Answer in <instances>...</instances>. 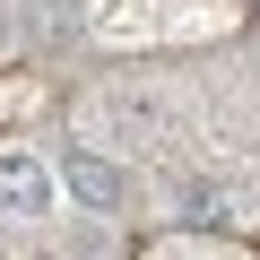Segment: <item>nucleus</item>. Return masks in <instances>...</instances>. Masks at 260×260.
<instances>
[{"label":"nucleus","mask_w":260,"mask_h":260,"mask_svg":"<svg viewBox=\"0 0 260 260\" xmlns=\"http://www.w3.org/2000/svg\"><path fill=\"white\" fill-rule=\"evenodd\" d=\"M52 174H61V191H70L78 208H95V217H113V208L130 200V182H121V165H104L95 148H61V165H52Z\"/></svg>","instance_id":"nucleus-1"},{"label":"nucleus","mask_w":260,"mask_h":260,"mask_svg":"<svg viewBox=\"0 0 260 260\" xmlns=\"http://www.w3.org/2000/svg\"><path fill=\"white\" fill-rule=\"evenodd\" d=\"M52 182H61V174H44L35 156H0V200H9L18 217H35V208H52Z\"/></svg>","instance_id":"nucleus-2"}]
</instances>
